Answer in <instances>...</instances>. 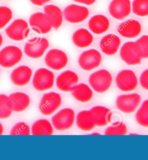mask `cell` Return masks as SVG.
I'll use <instances>...</instances> for the list:
<instances>
[{"instance_id": "obj_9", "label": "cell", "mask_w": 148, "mask_h": 160, "mask_svg": "<svg viewBox=\"0 0 148 160\" xmlns=\"http://www.w3.org/2000/svg\"><path fill=\"white\" fill-rule=\"evenodd\" d=\"M49 47L48 40L45 38H35L26 43L24 52L33 58H40Z\"/></svg>"}, {"instance_id": "obj_39", "label": "cell", "mask_w": 148, "mask_h": 160, "mask_svg": "<svg viewBox=\"0 0 148 160\" xmlns=\"http://www.w3.org/2000/svg\"><path fill=\"white\" fill-rule=\"evenodd\" d=\"M2 42H3V38H2V35L0 34V47L2 46Z\"/></svg>"}, {"instance_id": "obj_20", "label": "cell", "mask_w": 148, "mask_h": 160, "mask_svg": "<svg viewBox=\"0 0 148 160\" xmlns=\"http://www.w3.org/2000/svg\"><path fill=\"white\" fill-rule=\"evenodd\" d=\"M94 118L96 126L103 127L111 122L112 112L106 107L96 106L91 109Z\"/></svg>"}, {"instance_id": "obj_3", "label": "cell", "mask_w": 148, "mask_h": 160, "mask_svg": "<svg viewBox=\"0 0 148 160\" xmlns=\"http://www.w3.org/2000/svg\"><path fill=\"white\" fill-rule=\"evenodd\" d=\"M54 80L55 76L53 72L46 68H39L34 75L33 85L37 91H46L53 87Z\"/></svg>"}, {"instance_id": "obj_35", "label": "cell", "mask_w": 148, "mask_h": 160, "mask_svg": "<svg viewBox=\"0 0 148 160\" xmlns=\"http://www.w3.org/2000/svg\"><path fill=\"white\" fill-rule=\"evenodd\" d=\"M140 82L141 87L144 89L148 91V69L145 70L141 74Z\"/></svg>"}, {"instance_id": "obj_33", "label": "cell", "mask_w": 148, "mask_h": 160, "mask_svg": "<svg viewBox=\"0 0 148 160\" xmlns=\"http://www.w3.org/2000/svg\"><path fill=\"white\" fill-rule=\"evenodd\" d=\"M12 18V12L9 8L0 7V29L4 28Z\"/></svg>"}, {"instance_id": "obj_8", "label": "cell", "mask_w": 148, "mask_h": 160, "mask_svg": "<svg viewBox=\"0 0 148 160\" xmlns=\"http://www.w3.org/2000/svg\"><path fill=\"white\" fill-rule=\"evenodd\" d=\"M22 52L16 46L4 47L0 51V65L5 68H10L18 63L22 59Z\"/></svg>"}, {"instance_id": "obj_37", "label": "cell", "mask_w": 148, "mask_h": 160, "mask_svg": "<svg viewBox=\"0 0 148 160\" xmlns=\"http://www.w3.org/2000/svg\"><path fill=\"white\" fill-rule=\"evenodd\" d=\"M74 2L82 3L87 5H91L94 4L96 0H73Z\"/></svg>"}, {"instance_id": "obj_25", "label": "cell", "mask_w": 148, "mask_h": 160, "mask_svg": "<svg viewBox=\"0 0 148 160\" xmlns=\"http://www.w3.org/2000/svg\"><path fill=\"white\" fill-rule=\"evenodd\" d=\"M13 106V111L21 112L26 110L30 104V97L28 94L22 92H15L10 95Z\"/></svg>"}, {"instance_id": "obj_41", "label": "cell", "mask_w": 148, "mask_h": 160, "mask_svg": "<svg viewBox=\"0 0 148 160\" xmlns=\"http://www.w3.org/2000/svg\"><path fill=\"white\" fill-rule=\"evenodd\" d=\"M130 135H138V134L135 133H131L130 134Z\"/></svg>"}, {"instance_id": "obj_6", "label": "cell", "mask_w": 148, "mask_h": 160, "mask_svg": "<svg viewBox=\"0 0 148 160\" xmlns=\"http://www.w3.org/2000/svg\"><path fill=\"white\" fill-rule=\"evenodd\" d=\"M62 102L59 93L54 92L45 93L39 103V111L43 115L50 116L59 108Z\"/></svg>"}, {"instance_id": "obj_5", "label": "cell", "mask_w": 148, "mask_h": 160, "mask_svg": "<svg viewBox=\"0 0 148 160\" xmlns=\"http://www.w3.org/2000/svg\"><path fill=\"white\" fill-rule=\"evenodd\" d=\"M75 112L70 108L61 110L52 118V123L57 130L62 131L68 130L74 124Z\"/></svg>"}, {"instance_id": "obj_15", "label": "cell", "mask_w": 148, "mask_h": 160, "mask_svg": "<svg viewBox=\"0 0 148 160\" xmlns=\"http://www.w3.org/2000/svg\"><path fill=\"white\" fill-rule=\"evenodd\" d=\"M29 22L33 30L38 33L46 34L51 30V24L45 13L41 12L33 13L30 17Z\"/></svg>"}, {"instance_id": "obj_21", "label": "cell", "mask_w": 148, "mask_h": 160, "mask_svg": "<svg viewBox=\"0 0 148 160\" xmlns=\"http://www.w3.org/2000/svg\"><path fill=\"white\" fill-rule=\"evenodd\" d=\"M76 124L78 128L83 131H91L96 126L93 115L91 110H83L78 114Z\"/></svg>"}, {"instance_id": "obj_7", "label": "cell", "mask_w": 148, "mask_h": 160, "mask_svg": "<svg viewBox=\"0 0 148 160\" xmlns=\"http://www.w3.org/2000/svg\"><path fill=\"white\" fill-rule=\"evenodd\" d=\"M117 87L124 92H131L137 87L138 81L135 72L131 70H123L117 74L116 78Z\"/></svg>"}, {"instance_id": "obj_2", "label": "cell", "mask_w": 148, "mask_h": 160, "mask_svg": "<svg viewBox=\"0 0 148 160\" xmlns=\"http://www.w3.org/2000/svg\"><path fill=\"white\" fill-rule=\"evenodd\" d=\"M120 56L128 65H140L142 59L140 48L135 42H125L121 48Z\"/></svg>"}, {"instance_id": "obj_32", "label": "cell", "mask_w": 148, "mask_h": 160, "mask_svg": "<svg viewBox=\"0 0 148 160\" xmlns=\"http://www.w3.org/2000/svg\"><path fill=\"white\" fill-rule=\"evenodd\" d=\"M10 135H30V128L27 123L24 122L18 123L11 129Z\"/></svg>"}, {"instance_id": "obj_17", "label": "cell", "mask_w": 148, "mask_h": 160, "mask_svg": "<svg viewBox=\"0 0 148 160\" xmlns=\"http://www.w3.org/2000/svg\"><path fill=\"white\" fill-rule=\"evenodd\" d=\"M79 77L76 73L70 70L65 71L56 79V86L59 89L64 92H69L71 88L76 85Z\"/></svg>"}, {"instance_id": "obj_29", "label": "cell", "mask_w": 148, "mask_h": 160, "mask_svg": "<svg viewBox=\"0 0 148 160\" xmlns=\"http://www.w3.org/2000/svg\"><path fill=\"white\" fill-rule=\"evenodd\" d=\"M136 122L143 127H148V100L143 101L135 115Z\"/></svg>"}, {"instance_id": "obj_40", "label": "cell", "mask_w": 148, "mask_h": 160, "mask_svg": "<svg viewBox=\"0 0 148 160\" xmlns=\"http://www.w3.org/2000/svg\"><path fill=\"white\" fill-rule=\"evenodd\" d=\"M91 135H100V134L99 133H93L92 134H91Z\"/></svg>"}, {"instance_id": "obj_18", "label": "cell", "mask_w": 148, "mask_h": 160, "mask_svg": "<svg viewBox=\"0 0 148 160\" xmlns=\"http://www.w3.org/2000/svg\"><path fill=\"white\" fill-rule=\"evenodd\" d=\"M120 44V39L118 36L114 34H109L101 39L100 47L103 52L111 56L117 52Z\"/></svg>"}, {"instance_id": "obj_23", "label": "cell", "mask_w": 148, "mask_h": 160, "mask_svg": "<svg viewBox=\"0 0 148 160\" xmlns=\"http://www.w3.org/2000/svg\"><path fill=\"white\" fill-rule=\"evenodd\" d=\"M110 22L108 18L103 15L94 16L89 21V29L94 33L101 34L108 30Z\"/></svg>"}, {"instance_id": "obj_11", "label": "cell", "mask_w": 148, "mask_h": 160, "mask_svg": "<svg viewBox=\"0 0 148 160\" xmlns=\"http://www.w3.org/2000/svg\"><path fill=\"white\" fill-rule=\"evenodd\" d=\"M101 54L98 51L91 49L82 52L79 58V64L82 69L90 71L97 68L101 62Z\"/></svg>"}, {"instance_id": "obj_24", "label": "cell", "mask_w": 148, "mask_h": 160, "mask_svg": "<svg viewBox=\"0 0 148 160\" xmlns=\"http://www.w3.org/2000/svg\"><path fill=\"white\" fill-rule=\"evenodd\" d=\"M70 91L74 98L80 102H89L93 97L92 90L89 86L84 83L73 87L71 88Z\"/></svg>"}, {"instance_id": "obj_12", "label": "cell", "mask_w": 148, "mask_h": 160, "mask_svg": "<svg viewBox=\"0 0 148 160\" xmlns=\"http://www.w3.org/2000/svg\"><path fill=\"white\" fill-rule=\"evenodd\" d=\"M68 61L67 56L62 50L53 49L45 56V62L48 67L54 70H60L66 66Z\"/></svg>"}, {"instance_id": "obj_26", "label": "cell", "mask_w": 148, "mask_h": 160, "mask_svg": "<svg viewBox=\"0 0 148 160\" xmlns=\"http://www.w3.org/2000/svg\"><path fill=\"white\" fill-rule=\"evenodd\" d=\"M72 40L75 46L79 48H86L91 44L93 37L89 30L81 28L73 34Z\"/></svg>"}, {"instance_id": "obj_27", "label": "cell", "mask_w": 148, "mask_h": 160, "mask_svg": "<svg viewBox=\"0 0 148 160\" xmlns=\"http://www.w3.org/2000/svg\"><path fill=\"white\" fill-rule=\"evenodd\" d=\"M33 135H53L54 129L51 124L46 119H39L34 123L32 127Z\"/></svg>"}, {"instance_id": "obj_19", "label": "cell", "mask_w": 148, "mask_h": 160, "mask_svg": "<svg viewBox=\"0 0 148 160\" xmlns=\"http://www.w3.org/2000/svg\"><path fill=\"white\" fill-rule=\"evenodd\" d=\"M32 73V70L28 66L26 65L19 66L11 73V81L16 85L23 86L30 82Z\"/></svg>"}, {"instance_id": "obj_14", "label": "cell", "mask_w": 148, "mask_h": 160, "mask_svg": "<svg viewBox=\"0 0 148 160\" xmlns=\"http://www.w3.org/2000/svg\"><path fill=\"white\" fill-rule=\"evenodd\" d=\"M109 11L113 18L119 21H123L130 13V1L113 0L110 4Z\"/></svg>"}, {"instance_id": "obj_16", "label": "cell", "mask_w": 148, "mask_h": 160, "mask_svg": "<svg viewBox=\"0 0 148 160\" xmlns=\"http://www.w3.org/2000/svg\"><path fill=\"white\" fill-rule=\"evenodd\" d=\"M142 30L141 24L134 19H129L119 25L117 32L126 38H134L139 36Z\"/></svg>"}, {"instance_id": "obj_36", "label": "cell", "mask_w": 148, "mask_h": 160, "mask_svg": "<svg viewBox=\"0 0 148 160\" xmlns=\"http://www.w3.org/2000/svg\"><path fill=\"white\" fill-rule=\"evenodd\" d=\"M50 0H30L31 3L34 5L42 6L49 2Z\"/></svg>"}, {"instance_id": "obj_13", "label": "cell", "mask_w": 148, "mask_h": 160, "mask_svg": "<svg viewBox=\"0 0 148 160\" xmlns=\"http://www.w3.org/2000/svg\"><path fill=\"white\" fill-rule=\"evenodd\" d=\"M89 13L86 7L74 4L69 5L63 11L66 21L72 23L83 22L89 17Z\"/></svg>"}, {"instance_id": "obj_30", "label": "cell", "mask_w": 148, "mask_h": 160, "mask_svg": "<svg viewBox=\"0 0 148 160\" xmlns=\"http://www.w3.org/2000/svg\"><path fill=\"white\" fill-rule=\"evenodd\" d=\"M128 129L126 125L122 122H117L114 123L106 129L105 134L107 136L111 135H126Z\"/></svg>"}, {"instance_id": "obj_10", "label": "cell", "mask_w": 148, "mask_h": 160, "mask_svg": "<svg viewBox=\"0 0 148 160\" xmlns=\"http://www.w3.org/2000/svg\"><path fill=\"white\" fill-rule=\"evenodd\" d=\"M30 28L28 23L22 19H17L5 29V32L10 39L15 41H22L28 38Z\"/></svg>"}, {"instance_id": "obj_34", "label": "cell", "mask_w": 148, "mask_h": 160, "mask_svg": "<svg viewBox=\"0 0 148 160\" xmlns=\"http://www.w3.org/2000/svg\"><path fill=\"white\" fill-rule=\"evenodd\" d=\"M140 48L142 58H148V36L143 35L135 42Z\"/></svg>"}, {"instance_id": "obj_22", "label": "cell", "mask_w": 148, "mask_h": 160, "mask_svg": "<svg viewBox=\"0 0 148 160\" xmlns=\"http://www.w3.org/2000/svg\"><path fill=\"white\" fill-rule=\"evenodd\" d=\"M44 10L52 27L57 30L63 23V16L61 10L57 6L50 4L45 6Z\"/></svg>"}, {"instance_id": "obj_4", "label": "cell", "mask_w": 148, "mask_h": 160, "mask_svg": "<svg viewBox=\"0 0 148 160\" xmlns=\"http://www.w3.org/2000/svg\"><path fill=\"white\" fill-rule=\"evenodd\" d=\"M142 98L137 93L124 94L117 97L116 107L119 110L126 114L135 112L140 104Z\"/></svg>"}, {"instance_id": "obj_31", "label": "cell", "mask_w": 148, "mask_h": 160, "mask_svg": "<svg viewBox=\"0 0 148 160\" xmlns=\"http://www.w3.org/2000/svg\"><path fill=\"white\" fill-rule=\"evenodd\" d=\"M133 13L140 17L148 15V0H133Z\"/></svg>"}, {"instance_id": "obj_28", "label": "cell", "mask_w": 148, "mask_h": 160, "mask_svg": "<svg viewBox=\"0 0 148 160\" xmlns=\"http://www.w3.org/2000/svg\"><path fill=\"white\" fill-rule=\"evenodd\" d=\"M13 111V104L9 97L5 94H0V119L10 118Z\"/></svg>"}, {"instance_id": "obj_1", "label": "cell", "mask_w": 148, "mask_h": 160, "mask_svg": "<svg viewBox=\"0 0 148 160\" xmlns=\"http://www.w3.org/2000/svg\"><path fill=\"white\" fill-rule=\"evenodd\" d=\"M112 76L108 71L101 69L93 73L89 77V83L93 89L98 93L108 91L112 83Z\"/></svg>"}, {"instance_id": "obj_38", "label": "cell", "mask_w": 148, "mask_h": 160, "mask_svg": "<svg viewBox=\"0 0 148 160\" xmlns=\"http://www.w3.org/2000/svg\"><path fill=\"white\" fill-rule=\"evenodd\" d=\"M4 132V128L2 124L0 123V136L2 135Z\"/></svg>"}]
</instances>
